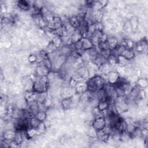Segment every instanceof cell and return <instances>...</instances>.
<instances>
[{
  "instance_id": "obj_1",
  "label": "cell",
  "mask_w": 148,
  "mask_h": 148,
  "mask_svg": "<svg viewBox=\"0 0 148 148\" xmlns=\"http://www.w3.org/2000/svg\"><path fill=\"white\" fill-rule=\"evenodd\" d=\"M106 121L103 117L97 118L93 122V128L96 131L103 130L105 127Z\"/></svg>"
}]
</instances>
